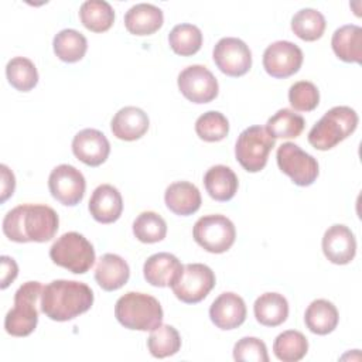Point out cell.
Instances as JSON below:
<instances>
[{
  "label": "cell",
  "mask_w": 362,
  "mask_h": 362,
  "mask_svg": "<svg viewBox=\"0 0 362 362\" xmlns=\"http://www.w3.org/2000/svg\"><path fill=\"white\" fill-rule=\"evenodd\" d=\"M133 233L143 243H156L165 238L167 223L158 214L144 211L134 219Z\"/></svg>",
  "instance_id": "obj_36"
},
{
  "label": "cell",
  "mask_w": 362,
  "mask_h": 362,
  "mask_svg": "<svg viewBox=\"0 0 362 362\" xmlns=\"http://www.w3.org/2000/svg\"><path fill=\"white\" fill-rule=\"evenodd\" d=\"M253 313L262 325L277 327L287 320L288 303L283 294L264 293L256 298Z\"/></svg>",
  "instance_id": "obj_26"
},
{
  "label": "cell",
  "mask_w": 362,
  "mask_h": 362,
  "mask_svg": "<svg viewBox=\"0 0 362 362\" xmlns=\"http://www.w3.org/2000/svg\"><path fill=\"white\" fill-rule=\"evenodd\" d=\"M93 304L92 288L75 280H54L42 288L41 311L54 321H69Z\"/></svg>",
  "instance_id": "obj_2"
},
{
  "label": "cell",
  "mask_w": 362,
  "mask_h": 362,
  "mask_svg": "<svg viewBox=\"0 0 362 362\" xmlns=\"http://www.w3.org/2000/svg\"><path fill=\"white\" fill-rule=\"evenodd\" d=\"M57 212L42 204H23L8 211L3 219V233L13 242H48L58 230Z\"/></svg>",
  "instance_id": "obj_1"
},
{
  "label": "cell",
  "mask_w": 362,
  "mask_h": 362,
  "mask_svg": "<svg viewBox=\"0 0 362 362\" xmlns=\"http://www.w3.org/2000/svg\"><path fill=\"white\" fill-rule=\"evenodd\" d=\"M6 75L13 88L20 92L31 90L38 82L34 62L25 57H14L6 65Z\"/></svg>",
  "instance_id": "obj_34"
},
{
  "label": "cell",
  "mask_w": 362,
  "mask_h": 362,
  "mask_svg": "<svg viewBox=\"0 0 362 362\" xmlns=\"http://www.w3.org/2000/svg\"><path fill=\"white\" fill-rule=\"evenodd\" d=\"M195 132L204 141H219L228 136L229 122L221 112L209 110L197 119Z\"/></svg>",
  "instance_id": "obj_37"
},
{
  "label": "cell",
  "mask_w": 362,
  "mask_h": 362,
  "mask_svg": "<svg viewBox=\"0 0 362 362\" xmlns=\"http://www.w3.org/2000/svg\"><path fill=\"white\" fill-rule=\"evenodd\" d=\"M42 286L40 281L21 284L14 294V307L6 314L4 328L13 337L30 335L38 322L37 303L41 300Z\"/></svg>",
  "instance_id": "obj_5"
},
{
  "label": "cell",
  "mask_w": 362,
  "mask_h": 362,
  "mask_svg": "<svg viewBox=\"0 0 362 362\" xmlns=\"http://www.w3.org/2000/svg\"><path fill=\"white\" fill-rule=\"evenodd\" d=\"M276 158L281 173L288 175L298 187H308L318 177L317 160L291 141L283 143L277 148Z\"/></svg>",
  "instance_id": "obj_10"
},
{
  "label": "cell",
  "mask_w": 362,
  "mask_h": 362,
  "mask_svg": "<svg viewBox=\"0 0 362 362\" xmlns=\"http://www.w3.org/2000/svg\"><path fill=\"white\" fill-rule=\"evenodd\" d=\"M335 55L344 62H356L362 59V28L355 24H346L337 28L331 40Z\"/></svg>",
  "instance_id": "obj_25"
},
{
  "label": "cell",
  "mask_w": 362,
  "mask_h": 362,
  "mask_svg": "<svg viewBox=\"0 0 362 362\" xmlns=\"http://www.w3.org/2000/svg\"><path fill=\"white\" fill-rule=\"evenodd\" d=\"M214 62L228 76H242L252 66V52L246 42L235 37L221 38L214 47Z\"/></svg>",
  "instance_id": "obj_12"
},
{
  "label": "cell",
  "mask_w": 362,
  "mask_h": 362,
  "mask_svg": "<svg viewBox=\"0 0 362 362\" xmlns=\"http://www.w3.org/2000/svg\"><path fill=\"white\" fill-rule=\"evenodd\" d=\"M129 277V264L123 257L115 253H105L95 269V280L106 291L119 290L127 283Z\"/></svg>",
  "instance_id": "obj_20"
},
{
  "label": "cell",
  "mask_w": 362,
  "mask_h": 362,
  "mask_svg": "<svg viewBox=\"0 0 362 362\" xmlns=\"http://www.w3.org/2000/svg\"><path fill=\"white\" fill-rule=\"evenodd\" d=\"M235 361L245 362H269L266 344L255 337H245L233 346Z\"/></svg>",
  "instance_id": "obj_39"
},
{
  "label": "cell",
  "mask_w": 362,
  "mask_h": 362,
  "mask_svg": "<svg viewBox=\"0 0 362 362\" xmlns=\"http://www.w3.org/2000/svg\"><path fill=\"white\" fill-rule=\"evenodd\" d=\"M163 10L148 3L134 4L124 14V25L134 35H150L163 25Z\"/></svg>",
  "instance_id": "obj_22"
},
{
  "label": "cell",
  "mask_w": 362,
  "mask_h": 362,
  "mask_svg": "<svg viewBox=\"0 0 362 362\" xmlns=\"http://www.w3.org/2000/svg\"><path fill=\"white\" fill-rule=\"evenodd\" d=\"M303 64V51L290 41L272 42L263 52V68L273 78H288L298 72Z\"/></svg>",
  "instance_id": "obj_14"
},
{
  "label": "cell",
  "mask_w": 362,
  "mask_h": 362,
  "mask_svg": "<svg viewBox=\"0 0 362 362\" xmlns=\"http://www.w3.org/2000/svg\"><path fill=\"white\" fill-rule=\"evenodd\" d=\"M322 252L331 263L348 264L355 257L356 239L348 226L332 225L322 236Z\"/></svg>",
  "instance_id": "obj_16"
},
{
  "label": "cell",
  "mask_w": 362,
  "mask_h": 362,
  "mask_svg": "<svg viewBox=\"0 0 362 362\" xmlns=\"http://www.w3.org/2000/svg\"><path fill=\"white\" fill-rule=\"evenodd\" d=\"M358 126V115L349 106H335L311 127L308 143L321 151L335 147L351 136Z\"/></svg>",
  "instance_id": "obj_4"
},
{
  "label": "cell",
  "mask_w": 362,
  "mask_h": 362,
  "mask_svg": "<svg viewBox=\"0 0 362 362\" xmlns=\"http://www.w3.org/2000/svg\"><path fill=\"white\" fill-rule=\"evenodd\" d=\"M0 170H1V202H4L14 192L16 178L7 165L1 164Z\"/></svg>",
  "instance_id": "obj_41"
},
{
  "label": "cell",
  "mask_w": 362,
  "mask_h": 362,
  "mask_svg": "<svg viewBox=\"0 0 362 362\" xmlns=\"http://www.w3.org/2000/svg\"><path fill=\"white\" fill-rule=\"evenodd\" d=\"M115 317L129 329L151 331L163 322V308L150 294L129 291L115 305Z\"/></svg>",
  "instance_id": "obj_3"
},
{
  "label": "cell",
  "mask_w": 362,
  "mask_h": 362,
  "mask_svg": "<svg viewBox=\"0 0 362 362\" xmlns=\"http://www.w3.org/2000/svg\"><path fill=\"white\" fill-rule=\"evenodd\" d=\"M88 208L95 221L100 223H112L122 215L123 199L116 187L102 184L92 192Z\"/></svg>",
  "instance_id": "obj_18"
},
{
  "label": "cell",
  "mask_w": 362,
  "mask_h": 362,
  "mask_svg": "<svg viewBox=\"0 0 362 362\" xmlns=\"http://www.w3.org/2000/svg\"><path fill=\"white\" fill-rule=\"evenodd\" d=\"M147 346L154 358H167L175 355L181 348V338L173 325L161 324L151 329Z\"/></svg>",
  "instance_id": "obj_35"
},
{
  "label": "cell",
  "mask_w": 362,
  "mask_h": 362,
  "mask_svg": "<svg viewBox=\"0 0 362 362\" xmlns=\"http://www.w3.org/2000/svg\"><path fill=\"white\" fill-rule=\"evenodd\" d=\"M72 153L89 167H98L106 161L110 144L106 136L96 129H83L74 136Z\"/></svg>",
  "instance_id": "obj_15"
},
{
  "label": "cell",
  "mask_w": 362,
  "mask_h": 362,
  "mask_svg": "<svg viewBox=\"0 0 362 362\" xmlns=\"http://www.w3.org/2000/svg\"><path fill=\"white\" fill-rule=\"evenodd\" d=\"M0 262H1V288H6L17 277L18 267L16 260L10 256H1Z\"/></svg>",
  "instance_id": "obj_40"
},
{
  "label": "cell",
  "mask_w": 362,
  "mask_h": 362,
  "mask_svg": "<svg viewBox=\"0 0 362 362\" xmlns=\"http://www.w3.org/2000/svg\"><path fill=\"white\" fill-rule=\"evenodd\" d=\"M274 139L263 126H250L245 129L235 146L238 163L249 173H257L264 168L269 153L274 147Z\"/></svg>",
  "instance_id": "obj_7"
},
{
  "label": "cell",
  "mask_w": 362,
  "mask_h": 362,
  "mask_svg": "<svg viewBox=\"0 0 362 362\" xmlns=\"http://www.w3.org/2000/svg\"><path fill=\"white\" fill-rule=\"evenodd\" d=\"M211 321L221 329H235L246 320V304L243 298L232 291L222 293L209 308Z\"/></svg>",
  "instance_id": "obj_17"
},
{
  "label": "cell",
  "mask_w": 362,
  "mask_h": 362,
  "mask_svg": "<svg viewBox=\"0 0 362 362\" xmlns=\"http://www.w3.org/2000/svg\"><path fill=\"white\" fill-rule=\"evenodd\" d=\"M338 320L339 315L337 307L324 298L314 300L304 314L305 327L317 335H327L332 332L338 325Z\"/></svg>",
  "instance_id": "obj_27"
},
{
  "label": "cell",
  "mask_w": 362,
  "mask_h": 362,
  "mask_svg": "<svg viewBox=\"0 0 362 362\" xmlns=\"http://www.w3.org/2000/svg\"><path fill=\"white\" fill-rule=\"evenodd\" d=\"M308 351L307 338L296 329H287L279 334L273 344V352L283 362H297L305 356Z\"/></svg>",
  "instance_id": "obj_30"
},
{
  "label": "cell",
  "mask_w": 362,
  "mask_h": 362,
  "mask_svg": "<svg viewBox=\"0 0 362 362\" xmlns=\"http://www.w3.org/2000/svg\"><path fill=\"white\" fill-rule=\"evenodd\" d=\"M288 102L298 112H311L320 103V92L313 82L298 81L288 89Z\"/></svg>",
  "instance_id": "obj_38"
},
{
  "label": "cell",
  "mask_w": 362,
  "mask_h": 362,
  "mask_svg": "<svg viewBox=\"0 0 362 362\" xmlns=\"http://www.w3.org/2000/svg\"><path fill=\"white\" fill-rule=\"evenodd\" d=\"M54 52L64 62H78L83 58L88 49L85 35L74 28L61 30L54 37Z\"/></svg>",
  "instance_id": "obj_28"
},
{
  "label": "cell",
  "mask_w": 362,
  "mask_h": 362,
  "mask_svg": "<svg viewBox=\"0 0 362 362\" xmlns=\"http://www.w3.org/2000/svg\"><path fill=\"white\" fill-rule=\"evenodd\" d=\"M167 208L180 216H188L201 206L199 189L188 181H177L167 187L164 194Z\"/></svg>",
  "instance_id": "obj_23"
},
{
  "label": "cell",
  "mask_w": 362,
  "mask_h": 362,
  "mask_svg": "<svg viewBox=\"0 0 362 362\" xmlns=\"http://www.w3.org/2000/svg\"><path fill=\"white\" fill-rule=\"evenodd\" d=\"M204 185L212 199L226 202L235 197L239 182L230 167L218 164L205 173Z\"/></svg>",
  "instance_id": "obj_24"
},
{
  "label": "cell",
  "mask_w": 362,
  "mask_h": 362,
  "mask_svg": "<svg viewBox=\"0 0 362 362\" xmlns=\"http://www.w3.org/2000/svg\"><path fill=\"white\" fill-rule=\"evenodd\" d=\"M181 262L171 253L160 252L151 255L143 266V274L147 283L154 287H167L181 272Z\"/></svg>",
  "instance_id": "obj_21"
},
{
  "label": "cell",
  "mask_w": 362,
  "mask_h": 362,
  "mask_svg": "<svg viewBox=\"0 0 362 362\" xmlns=\"http://www.w3.org/2000/svg\"><path fill=\"white\" fill-rule=\"evenodd\" d=\"M195 242L209 253H223L230 249L236 238L233 222L225 215L201 216L192 229Z\"/></svg>",
  "instance_id": "obj_8"
},
{
  "label": "cell",
  "mask_w": 362,
  "mask_h": 362,
  "mask_svg": "<svg viewBox=\"0 0 362 362\" xmlns=\"http://www.w3.org/2000/svg\"><path fill=\"white\" fill-rule=\"evenodd\" d=\"M148 126L150 120L147 113L136 106L122 107L116 112L110 123L113 136L124 141H133L140 139L146 134Z\"/></svg>",
  "instance_id": "obj_19"
},
{
  "label": "cell",
  "mask_w": 362,
  "mask_h": 362,
  "mask_svg": "<svg viewBox=\"0 0 362 362\" xmlns=\"http://www.w3.org/2000/svg\"><path fill=\"white\" fill-rule=\"evenodd\" d=\"M171 49L182 57L194 55L202 45V33L194 24H178L168 34Z\"/></svg>",
  "instance_id": "obj_33"
},
{
  "label": "cell",
  "mask_w": 362,
  "mask_h": 362,
  "mask_svg": "<svg viewBox=\"0 0 362 362\" xmlns=\"http://www.w3.org/2000/svg\"><path fill=\"white\" fill-rule=\"evenodd\" d=\"M178 89L192 103H208L218 96V81L204 65H189L178 75Z\"/></svg>",
  "instance_id": "obj_13"
},
{
  "label": "cell",
  "mask_w": 362,
  "mask_h": 362,
  "mask_svg": "<svg viewBox=\"0 0 362 362\" xmlns=\"http://www.w3.org/2000/svg\"><path fill=\"white\" fill-rule=\"evenodd\" d=\"M304 117L290 109L277 110L266 123V130L276 139H294L304 130Z\"/></svg>",
  "instance_id": "obj_32"
},
{
  "label": "cell",
  "mask_w": 362,
  "mask_h": 362,
  "mask_svg": "<svg viewBox=\"0 0 362 362\" xmlns=\"http://www.w3.org/2000/svg\"><path fill=\"white\" fill-rule=\"evenodd\" d=\"M215 286V274L206 264H184L170 287L178 300L187 304L202 301Z\"/></svg>",
  "instance_id": "obj_9"
},
{
  "label": "cell",
  "mask_w": 362,
  "mask_h": 362,
  "mask_svg": "<svg viewBox=\"0 0 362 362\" xmlns=\"http://www.w3.org/2000/svg\"><path fill=\"white\" fill-rule=\"evenodd\" d=\"M325 17L315 8H301L291 18L293 33L304 41H315L325 31Z\"/></svg>",
  "instance_id": "obj_31"
},
{
  "label": "cell",
  "mask_w": 362,
  "mask_h": 362,
  "mask_svg": "<svg viewBox=\"0 0 362 362\" xmlns=\"http://www.w3.org/2000/svg\"><path fill=\"white\" fill-rule=\"evenodd\" d=\"M49 257L57 266L75 274H83L95 263V249L83 235L66 232L52 243Z\"/></svg>",
  "instance_id": "obj_6"
},
{
  "label": "cell",
  "mask_w": 362,
  "mask_h": 362,
  "mask_svg": "<svg viewBox=\"0 0 362 362\" xmlns=\"http://www.w3.org/2000/svg\"><path fill=\"white\" fill-rule=\"evenodd\" d=\"M48 188L58 202L66 206H75L85 195L86 182L78 168L69 164H59L48 177Z\"/></svg>",
  "instance_id": "obj_11"
},
{
  "label": "cell",
  "mask_w": 362,
  "mask_h": 362,
  "mask_svg": "<svg viewBox=\"0 0 362 362\" xmlns=\"http://www.w3.org/2000/svg\"><path fill=\"white\" fill-rule=\"evenodd\" d=\"M81 23L93 33L107 31L115 21V11L107 1L88 0L79 8Z\"/></svg>",
  "instance_id": "obj_29"
}]
</instances>
